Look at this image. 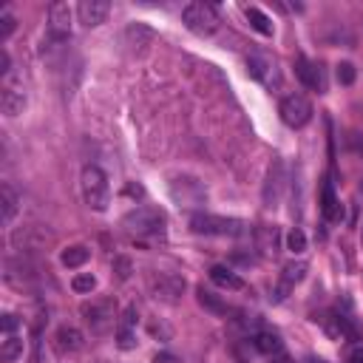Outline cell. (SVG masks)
<instances>
[{"label": "cell", "instance_id": "20", "mask_svg": "<svg viewBox=\"0 0 363 363\" xmlns=\"http://www.w3.org/2000/svg\"><path fill=\"white\" fill-rule=\"evenodd\" d=\"M306 275V264L303 261H292L284 267V275H281V289H278V298H284L295 284H301Z\"/></svg>", "mask_w": 363, "mask_h": 363}, {"label": "cell", "instance_id": "37", "mask_svg": "<svg viewBox=\"0 0 363 363\" xmlns=\"http://www.w3.org/2000/svg\"><path fill=\"white\" fill-rule=\"evenodd\" d=\"M309 363H326V360H320V357H309Z\"/></svg>", "mask_w": 363, "mask_h": 363}, {"label": "cell", "instance_id": "28", "mask_svg": "<svg viewBox=\"0 0 363 363\" xmlns=\"http://www.w3.org/2000/svg\"><path fill=\"white\" fill-rule=\"evenodd\" d=\"M116 346H119L122 352L136 349V335H133V329H122V326H116Z\"/></svg>", "mask_w": 363, "mask_h": 363}, {"label": "cell", "instance_id": "19", "mask_svg": "<svg viewBox=\"0 0 363 363\" xmlns=\"http://www.w3.org/2000/svg\"><path fill=\"white\" fill-rule=\"evenodd\" d=\"M17 207H20V199H17L14 187L11 184H0V218H3V224L14 221Z\"/></svg>", "mask_w": 363, "mask_h": 363}, {"label": "cell", "instance_id": "6", "mask_svg": "<svg viewBox=\"0 0 363 363\" xmlns=\"http://www.w3.org/2000/svg\"><path fill=\"white\" fill-rule=\"evenodd\" d=\"M278 113L289 128H303L312 119V102L303 94H286L278 105Z\"/></svg>", "mask_w": 363, "mask_h": 363}, {"label": "cell", "instance_id": "16", "mask_svg": "<svg viewBox=\"0 0 363 363\" xmlns=\"http://www.w3.org/2000/svg\"><path fill=\"white\" fill-rule=\"evenodd\" d=\"M281 187H284V164L275 162L269 167V176H267V187H264V201L267 207H275L278 199H281Z\"/></svg>", "mask_w": 363, "mask_h": 363}, {"label": "cell", "instance_id": "24", "mask_svg": "<svg viewBox=\"0 0 363 363\" xmlns=\"http://www.w3.org/2000/svg\"><path fill=\"white\" fill-rule=\"evenodd\" d=\"M20 354H23V337L6 335L3 343H0V360H3V363H14Z\"/></svg>", "mask_w": 363, "mask_h": 363}, {"label": "cell", "instance_id": "32", "mask_svg": "<svg viewBox=\"0 0 363 363\" xmlns=\"http://www.w3.org/2000/svg\"><path fill=\"white\" fill-rule=\"evenodd\" d=\"M136 320H139L136 306H128V309L122 312V318H119V323H116V326H122V329H133V326H136Z\"/></svg>", "mask_w": 363, "mask_h": 363}, {"label": "cell", "instance_id": "38", "mask_svg": "<svg viewBox=\"0 0 363 363\" xmlns=\"http://www.w3.org/2000/svg\"><path fill=\"white\" fill-rule=\"evenodd\" d=\"M272 363H289V360H286V357H278V360H272Z\"/></svg>", "mask_w": 363, "mask_h": 363}, {"label": "cell", "instance_id": "29", "mask_svg": "<svg viewBox=\"0 0 363 363\" xmlns=\"http://www.w3.org/2000/svg\"><path fill=\"white\" fill-rule=\"evenodd\" d=\"M335 79L340 85H352L354 82V65L352 62H337L335 65Z\"/></svg>", "mask_w": 363, "mask_h": 363}, {"label": "cell", "instance_id": "18", "mask_svg": "<svg viewBox=\"0 0 363 363\" xmlns=\"http://www.w3.org/2000/svg\"><path fill=\"white\" fill-rule=\"evenodd\" d=\"M252 346H255L261 354H278V352L284 349V340H281V335L272 332V329H258V332L252 335Z\"/></svg>", "mask_w": 363, "mask_h": 363}, {"label": "cell", "instance_id": "26", "mask_svg": "<svg viewBox=\"0 0 363 363\" xmlns=\"http://www.w3.org/2000/svg\"><path fill=\"white\" fill-rule=\"evenodd\" d=\"M286 250H289V252H303V250H306V235H303L301 227H292V230L286 233Z\"/></svg>", "mask_w": 363, "mask_h": 363}, {"label": "cell", "instance_id": "22", "mask_svg": "<svg viewBox=\"0 0 363 363\" xmlns=\"http://www.w3.org/2000/svg\"><path fill=\"white\" fill-rule=\"evenodd\" d=\"M196 298H199V303L207 309V312H213V315H227L230 312V306L213 292V289H204V286H199L196 289Z\"/></svg>", "mask_w": 363, "mask_h": 363}, {"label": "cell", "instance_id": "33", "mask_svg": "<svg viewBox=\"0 0 363 363\" xmlns=\"http://www.w3.org/2000/svg\"><path fill=\"white\" fill-rule=\"evenodd\" d=\"M20 326V318L17 315H11V312H6L3 318H0V329H3V335H14V329Z\"/></svg>", "mask_w": 363, "mask_h": 363}, {"label": "cell", "instance_id": "11", "mask_svg": "<svg viewBox=\"0 0 363 363\" xmlns=\"http://www.w3.org/2000/svg\"><path fill=\"white\" fill-rule=\"evenodd\" d=\"M108 11H111V6H108L105 0H82V3L77 6V14H79V23H85L88 28H94V26H99V23H105V17H108Z\"/></svg>", "mask_w": 363, "mask_h": 363}, {"label": "cell", "instance_id": "17", "mask_svg": "<svg viewBox=\"0 0 363 363\" xmlns=\"http://www.w3.org/2000/svg\"><path fill=\"white\" fill-rule=\"evenodd\" d=\"M210 281L216 284V286H221V289H244V278L241 275H235L230 267H224V264H213L210 267Z\"/></svg>", "mask_w": 363, "mask_h": 363}, {"label": "cell", "instance_id": "27", "mask_svg": "<svg viewBox=\"0 0 363 363\" xmlns=\"http://www.w3.org/2000/svg\"><path fill=\"white\" fill-rule=\"evenodd\" d=\"M94 286H96V278H94L91 272H79V275L71 278V289L79 292V295H82V292H91Z\"/></svg>", "mask_w": 363, "mask_h": 363}, {"label": "cell", "instance_id": "23", "mask_svg": "<svg viewBox=\"0 0 363 363\" xmlns=\"http://www.w3.org/2000/svg\"><path fill=\"white\" fill-rule=\"evenodd\" d=\"M244 14H247V20H250V26L258 31V34H264V37H272V20L258 9V6H244Z\"/></svg>", "mask_w": 363, "mask_h": 363}, {"label": "cell", "instance_id": "13", "mask_svg": "<svg viewBox=\"0 0 363 363\" xmlns=\"http://www.w3.org/2000/svg\"><path fill=\"white\" fill-rule=\"evenodd\" d=\"M295 74H298V79L306 85V88H312V91H323L326 88V82H323V71H320V65H315V62H309L306 57H301L298 62H295Z\"/></svg>", "mask_w": 363, "mask_h": 363}, {"label": "cell", "instance_id": "21", "mask_svg": "<svg viewBox=\"0 0 363 363\" xmlns=\"http://www.w3.org/2000/svg\"><path fill=\"white\" fill-rule=\"evenodd\" d=\"M88 258H91V250H88L85 244H71V247H65V250L60 252V261H62L65 267H71V269L82 267Z\"/></svg>", "mask_w": 363, "mask_h": 363}, {"label": "cell", "instance_id": "2", "mask_svg": "<svg viewBox=\"0 0 363 363\" xmlns=\"http://www.w3.org/2000/svg\"><path fill=\"white\" fill-rule=\"evenodd\" d=\"M79 184H82V199H85V204H88L91 210L102 213V210L108 207V201H111L108 176H105V173H102L96 164H88V167L82 170Z\"/></svg>", "mask_w": 363, "mask_h": 363}, {"label": "cell", "instance_id": "25", "mask_svg": "<svg viewBox=\"0 0 363 363\" xmlns=\"http://www.w3.org/2000/svg\"><path fill=\"white\" fill-rule=\"evenodd\" d=\"M125 40H128L130 45H147V43L153 40V28H147V26H142V23H130V26L125 28Z\"/></svg>", "mask_w": 363, "mask_h": 363}, {"label": "cell", "instance_id": "4", "mask_svg": "<svg viewBox=\"0 0 363 363\" xmlns=\"http://www.w3.org/2000/svg\"><path fill=\"white\" fill-rule=\"evenodd\" d=\"M182 23L193 31V34H199V37H210L216 28H218V23H221V17H218V9L213 6V3H187L184 9H182Z\"/></svg>", "mask_w": 363, "mask_h": 363}, {"label": "cell", "instance_id": "7", "mask_svg": "<svg viewBox=\"0 0 363 363\" xmlns=\"http://www.w3.org/2000/svg\"><path fill=\"white\" fill-rule=\"evenodd\" d=\"M170 196H173L179 204H184V207H196V204H201V201L207 199L201 182H199V179H190V176L173 179V182H170Z\"/></svg>", "mask_w": 363, "mask_h": 363}, {"label": "cell", "instance_id": "9", "mask_svg": "<svg viewBox=\"0 0 363 363\" xmlns=\"http://www.w3.org/2000/svg\"><path fill=\"white\" fill-rule=\"evenodd\" d=\"M48 34L54 40H65L71 34V9H68V3H51V9H48Z\"/></svg>", "mask_w": 363, "mask_h": 363}, {"label": "cell", "instance_id": "8", "mask_svg": "<svg viewBox=\"0 0 363 363\" xmlns=\"http://www.w3.org/2000/svg\"><path fill=\"white\" fill-rule=\"evenodd\" d=\"M150 286H153V295L167 301V303H176L179 295L184 292V278L176 275V272H159L150 278Z\"/></svg>", "mask_w": 363, "mask_h": 363}, {"label": "cell", "instance_id": "30", "mask_svg": "<svg viewBox=\"0 0 363 363\" xmlns=\"http://www.w3.org/2000/svg\"><path fill=\"white\" fill-rule=\"evenodd\" d=\"M113 272H116L119 281H128L130 272H133V267H130V261H128L125 255H116V258H113Z\"/></svg>", "mask_w": 363, "mask_h": 363}, {"label": "cell", "instance_id": "12", "mask_svg": "<svg viewBox=\"0 0 363 363\" xmlns=\"http://www.w3.org/2000/svg\"><path fill=\"white\" fill-rule=\"evenodd\" d=\"M320 213H323V218L332 221V224H340V221H343V204H340V199L335 196L332 182H323V187H320Z\"/></svg>", "mask_w": 363, "mask_h": 363}, {"label": "cell", "instance_id": "36", "mask_svg": "<svg viewBox=\"0 0 363 363\" xmlns=\"http://www.w3.org/2000/svg\"><path fill=\"white\" fill-rule=\"evenodd\" d=\"M9 62H11V60H9V51H0V74H3V77H9V71H11Z\"/></svg>", "mask_w": 363, "mask_h": 363}, {"label": "cell", "instance_id": "3", "mask_svg": "<svg viewBox=\"0 0 363 363\" xmlns=\"http://www.w3.org/2000/svg\"><path fill=\"white\" fill-rule=\"evenodd\" d=\"M190 230L196 235H244L247 224L241 218L213 216V213H196L190 216Z\"/></svg>", "mask_w": 363, "mask_h": 363}, {"label": "cell", "instance_id": "34", "mask_svg": "<svg viewBox=\"0 0 363 363\" xmlns=\"http://www.w3.org/2000/svg\"><path fill=\"white\" fill-rule=\"evenodd\" d=\"M343 360H346V363H363V343H352V346L346 349Z\"/></svg>", "mask_w": 363, "mask_h": 363}, {"label": "cell", "instance_id": "14", "mask_svg": "<svg viewBox=\"0 0 363 363\" xmlns=\"http://www.w3.org/2000/svg\"><path fill=\"white\" fill-rule=\"evenodd\" d=\"M247 71H250V77H255L258 82H264V85H278V74H275V65L267 60V57H250L247 60Z\"/></svg>", "mask_w": 363, "mask_h": 363}, {"label": "cell", "instance_id": "5", "mask_svg": "<svg viewBox=\"0 0 363 363\" xmlns=\"http://www.w3.org/2000/svg\"><path fill=\"white\" fill-rule=\"evenodd\" d=\"M79 312H82V318H85V323L91 326L94 335H105V332H111L119 323V318H116V301L113 298L88 301V303L79 306Z\"/></svg>", "mask_w": 363, "mask_h": 363}, {"label": "cell", "instance_id": "1", "mask_svg": "<svg viewBox=\"0 0 363 363\" xmlns=\"http://www.w3.org/2000/svg\"><path fill=\"white\" fill-rule=\"evenodd\" d=\"M125 230L139 238H162L164 235V213L156 207H136L122 218Z\"/></svg>", "mask_w": 363, "mask_h": 363}, {"label": "cell", "instance_id": "31", "mask_svg": "<svg viewBox=\"0 0 363 363\" xmlns=\"http://www.w3.org/2000/svg\"><path fill=\"white\" fill-rule=\"evenodd\" d=\"M14 28H17V20H14L9 11H3V14H0V40H6Z\"/></svg>", "mask_w": 363, "mask_h": 363}, {"label": "cell", "instance_id": "35", "mask_svg": "<svg viewBox=\"0 0 363 363\" xmlns=\"http://www.w3.org/2000/svg\"><path fill=\"white\" fill-rule=\"evenodd\" d=\"M150 363H184V360L179 354H173V352H156Z\"/></svg>", "mask_w": 363, "mask_h": 363}, {"label": "cell", "instance_id": "10", "mask_svg": "<svg viewBox=\"0 0 363 363\" xmlns=\"http://www.w3.org/2000/svg\"><path fill=\"white\" fill-rule=\"evenodd\" d=\"M85 346V335L77 329V326H60L57 332H54V349L60 352V354H74V352H79Z\"/></svg>", "mask_w": 363, "mask_h": 363}, {"label": "cell", "instance_id": "15", "mask_svg": "<svg viewBox=\"0 0 363 363\" xmlns=\"http://www.w3.org/2000/svg\"><path fill=\"white\" fill-rule=\"evenodd\" d=\"M0 108H3L6 116H17V113H23V108H26V94L6 82L3 91H0Z\"/></svg>", "mask_w": 363, "mask_h": 363}]
</instances>
